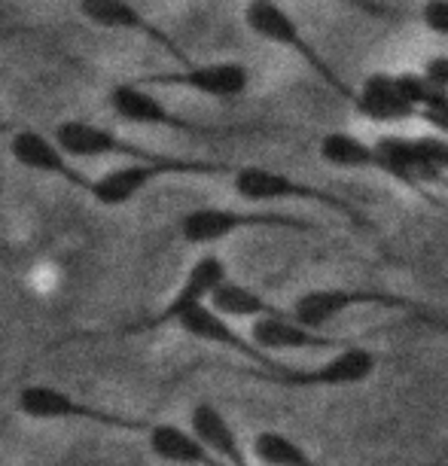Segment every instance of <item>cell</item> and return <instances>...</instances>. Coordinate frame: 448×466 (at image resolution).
Masks as SVG:
<instances>
[{
	"mask_svg": "<svg viewBox=\"0 0 448 466\" xmlns=\"http://www.w3.org/2000/svg\"><path fill=\"white\" fill-rule=\"evenodd\" d=\"M229 278L226 275V266L219 257H201L192 262V268L187 271V278L180 280V287L174 289V296L165 302L159 311L149 314V318H140L135 323H126L119 329H107V332H80V336H70L65 341H101V339H128V336H140V332H153L162 327H178L183 314H189L196 305L210 302L214 289Z\"/></svg>",
	"mask_w": 448,
	"mask_h": 466,
	"instance_id": "obj_5",
	"label": "cell"
},
{
	"mask_svg": "<svg viewBox=\"0 0 448 466\" xmlns=\"http://www.w3.org/2000/svg\"><path fill=\"white\" fill-rule=\"evenodd\" d=\"M208 305L229 320H250V323L260 318H269V314H280V308L271 305L266 296L250 289L248 284H239V280H232V278H226L223 284L214 289Z\"/></svg>",
	"mask_w": 448,
	"mask_h": 466,
	"instance_id": "obj_19",
	"label": "cell"
},
{
	"mask_svg": "<svg viewBox=\"0 0 448 466\" xmlns=\"http://www.w3.org/2000/svg\"><path fill=\"white\" fill-rule=\"evenodd\" d=\"M178 327L187 332L189 339L205 341V345L226 348V350H232V354L250 360V363L257 366V369H266V372L278 369L275 357L266 354V350H262L250 336H241V332L229 323V318H223L219 311H214V308H210L208 302L205 305H196L189 314H183Z\"/></svg>",
	"mask_w": 448,
	"mask_h": 466,
	"instance_id": "obj_14",
	"label": "cell"
},
{
	"mask_svg": "<svg viewBox=\"0 0 448 466\" xmlns=\"http://www.w3.org/2000/svg\"><path fill=\"white\" fill-rule=\"evenodd\" d=\"M250 339L257 341L266 354H280V350H341L351 345L348 339L330 336V332L314 329L309 323L296 320L290 311L253 320Z\"/></svg>",
	"mask_w": 448,
	"mask_h": 466,
	"instance_id": "obj_15",
	"label": "cell"
},
{
	"mask_svg": "<svg viewBox=\"0 0 448 466\" xmlns=\"http://www.w3.org/2000/svg\"><path fill=\"white\" fill-rule=\"evenodd\" d=\"M248 4H287V0H248ZM345 4L357 6V10L372 13V15H384V13L379 10V4H372V0H345Z\"/></svg>",
	"mask_w": 448,
	"mask_h": 466,
	"instance_id": "obj_24",
	"label": "cell"
},
{
	"mask_svg": "<svg viewBox=\"0 0 448 466\" xmlns=\"http://www.w3.org/2000/svg\"><path fill=\"white\" fill-rule=\"evenodd\" d=\"M379 149V171L388 177L406 183V187H418V183H433L439 174L421 149L418 137H382L375 140Z\"/></svg>",
	"mask_w": 448,
	"mask_h": 466,
	"instance_id": "obj_18",
	"label": "cell"
},
{
	"mask_svg": "<svg viewBox=\"0 0 448 466\" xmlns=\"http://www.w3.org/2000/svg\"><path fill=\"white\" fill-rule=\"evenodd\" d=\"M360 116L375 122V126H400V122L415 119L421 107L409 98L406 86H402L400 74H388V70H375L369 74L360 89L354 92V104H351Z\"/></svg>",
	"mask_w": 448,
	"mask_h": 466,
	"instance_id": "obj_13",
	"label": "cell"
},
{
	"mask_svg": "<svg viewBox=\"0 0 448 466\" xmlns=\"http://www.w3.org/2000/svg\"><path fill=\"white\" fill-rule=\"evenodd\" d=\"M239 232H309L314 235L318 226L311 219L280 214V210H241V208H196L180 219V238L192 248H210L217 241H226Z\"/></svg>",
	"mask_w": 448,
	"mask_h": 466,
	"instance_id": "obj_2",
	"label": "cell"
},
{
	"mask_svg": "<svg viewBox=\"0 0 448 466\" xmlns=\"http://www.w3.org/2000/svg\"><path fill=\"white\" fill-rule=\"evenodd\" d=\"M363 305H372V308H391V311H409V314H418L430 323H436V318H430L424 311V305L412 302L406 296H397V293H384V289H357V287H323V289H309L302 293L290 308L296 320L309 323L314 329H327L332 320H339L341 314L351 311V308H363Z\"/></svg>",
	"mask_w": 448,
	"mask_h": 466,
	"instance_id": "obj_7",
	"label": "cell"
},
{
	"mask_svg": "<svg viewBox=\"0 0 448 466\" xmlns=\"http://www.w3.org/2000/svg\"><path fill=\"white\" fill-rule=\"evenodd\" d=\"M15 409H19V415H25L28 420H40V424L67 420V424H92L104 430H117V433H144V436L149 430L144 418H131L126 411L101 409L95 402H86L52 384H25L15 393Z\"/></svg>",
	"mask_w": 448,
	"mask_h": 466,
	"instance_id": "obj_3",
	"label": "cell"
},
{
	"mask_svg": "<svg viewBox=\"0 0 448 466\" xmlns=\"http://www.w3.org/2000/svg\"><path fill=\"white\" fill-rule=\"evenodd\" d=\"M235 168L226 162L210 159H183V156H156V159L144 162H122L113 171L101 174L92 183L89 198L101 208H126L131 205L140 192L153 187L162 177H217V174H232Z\"/></svg>",
	"mask_w": 448,
	"mask_h": 466,
	"instance_id": "obj_1",
	"label": "cell"
},
{
	"mask_svg": "<svg viewBox=\"0 0 448 466\" xmlns=\"http://www.w3.org/2000/svg\"><path fill=\"white\" fill-rule=\"evenodd\" d=\"M80 13H83L86 22L98 25V28H104V31L137 34V37L149 40L156 49H162L165 56H171L174 61H178L180 67L192 65L187 49L178 46L168 31H162L156 22H149L147 13L131 4V0H80Z\"/></svg>",
	"mask_w": 448,
	"mask_h": 466,
	"instance_id": "obj_11",
	"label": "cell"
},
{
	"mask_svg": "<svg viewBox=\"0 0 448 466\" xmlns=\"http://www.w3.org/2000/svg\"><path fill=\"white\" fill-rule=\"evenodd\" d=\"M189 427L196 430L199 439L214 451L219 461H226L229 466H253V454L244 448L239 430L232 427V420L219 411L214 402H199L189 411Z\"/></svg>",
	"mask_w": 448,
	"mask_h": 466,
	"instance_id": "obj_17",
	"label": "cell"
},
{
	"mask_svg": "<svg viewBox=\"0 0 448 466\" xmlns=\"http://www.w3.org/2000/svg\"><path fill=\"white\" fill-rule=\"evenodd\" d=\"M4 131H6V126H4V122H0V135H4Z\"/></svg>",
	"mask_w": 448,
	"mask_h": 466,
	"instance_id": "obj_25",
	"label": "cell"
},
{
	"mask_svg": "<svg viewBox=\"0 0 448 466\" xmlns=\"http://www.w3.org/2000/svg\"><path fill=\"white\" fill-rule=\"evenodd\" d=\"M321 159L339 171H379V149L348 131H330L321 140Z\"/></svg>",
	"mask_w": 448,
	"mask_h": 466,
	"instance_id": "obj_20",
	"label": "cell"
},
{
	"mask_svg": "<svg viewBox=\"0 0 448 466\" xmlns=\"http://www.w3.org/2000/svg\"><path fill=\"white\" fill-rule=\"evenodd\" d=\"M250 454L262 466H323V461H318L309 448H302L296 439L278 433V430H262L253 436Z\"/></svg>",
	"mask_w": 448,
	"mask_h": 466,
	"instance_id": "obj_21",
	"label": "cell"
},
{
	"mask_svg": "<svg viewBox=\"0 0 448 466\" xmlns=\"http://www.w3.org/2000/svg\"><path fill=\"white\" fill-rule=\"evenodd\" d=\"M10 156L15 165L28 168L34 174H43V177H56L65 180L67 187L80 189L89 196L92 192V177L74 165V156H67V149L58 144L56 137H46L34 128H15L10 135Z\"/></svg>",
	"mask_w": 448,
	"mask_h": 466,
	"instance_id": "obj_10",
	"label": "cell"
},
{
	"mask_svg": "<svg viewBox=\"0 0 448 466\" xmlns=\"http://www.w3.org/2000/svg\"><path fill=\"white\" fill-rule=\"evenodd\" d=\"M235 196L250 201V205H275V201H305V205H321L336 210L348 223L360 228H369V217H363L351 201L332 196V192L314 187L309 180H296L284 171H271L262 165H244V168L232 171Z\"/></svg>",
	"mask_w": 448,
	"mask_h": 466,
	"instance_id": "obj_4",
	"label": "cell"
},
{
	"mask_svg": "<svg viewBox=\"0 0 448 466\" xmlns=\"http://www.w3.org/2000/svg\"><path fill=\"white\" fill-rule=\"evenodd\" d=\"M110 110L119 119H126L128 126H144V128H168V131H187V135H210L205 126L180 116L178 110H171L168 104L156 98L153 92H147L140 83H117L107 95Z\"/></svg>",
	"mask_w": 448,
	"mask_h": 466,
	"instance_id": "obj_12",
	"label": "cell"
},
{
	"mask_svg": "<svg viewBox=\"0 0 448 466\" xmlns=\"http://www.w3.org/2000/svg\"><path fill=\"white\" fill-rule=\"evenodd\" d=\"M52 137L58 140L61 147L67 149V156L74 159H126V162H144V159H156V149H147L135 144V140L117 135L107 126H98V122L89 119H65L58 122Z\"/></svg>",
	"mask_w": 448,
	"mask_h": 466,
	"instance_id": "obj_9",
	"label": "cell"
},
{
	"mask_svg": "<svg viewBox=\"0 0 448 466\" xmlns=\"http://www.w3.org/2000/svg\"><path fill=\"white\" fill-rule=\"evenodd\" d=\"M421 22H424L427 31L448 37V0H427L421 6Z\"/></svg>",
	"mask_w": 448,
	"mask_h": 466,
	"instance_id": "obj_22",
	"label": "cell"
},
{
	"mask_svg": "<svg viewBox=\"0 0 448 466\" xmlns=\"http://www.w3.org/2000/svg\"><path fill=\"white\" fill-rule=\"evenodd\" d=\"M424 74H427V80L439 86L443 92H448V56H436V58H430L427 61V67H424Z\"/></svg>",
	"mask_w": 448,
	"mask_h": 466,
	"instance_id": "obj_23",
	"label": "cell"
},
{
	"mask_svg": "<svg viewBox=\"0 0 448 466\" xmlns=\"http://www.w3.org/2000/svg\"><path fill=\"white\" fill-rule=\"evenodd\" d=\"M244 25H248L260 40L299 56V61H305V65L321 76L323 86H330L341 101L354 104V92L341 83V76L327 65V58L311 46L309 37H305V31L299 28V22L284 10V4H248L244 6Z\"/></svg>",
	"mask_w": 448,
	"mask_h": 466,
	"instance_id": "obj_6",
	"label": "cell"
},
{
	"mask_svg": "<svg viewBox=\"0 0 448 466\" xmlns=\"http://www.w3.org/2000/svg\"><path fill=\"white\" fill-rule=\"evenodd\" d=\"M140 86H178L196 95L217 101L241 98L250 89V70L241 61H210V65H187L180 70H165V74H149Z\"/></svg>",
	"mask_w": 448,
	"mask_h": 466,
	"instance_id": "obj_8",
	"label": "cell"
},
{
	"mask_svg": "<svg viewBox=\"0 0 448 466\" xmlns=\"http://www.w3.org/2000/svg\"><path fill=\"white\" fill-rule=\"evenodd\" d=\"M147 448L156 461L171 466H229L201 442L196 430L180 424H149Z\"/></svg>",
	"mask_w": 448,
	"mask_h": 466,
	"instance_id": "obj_16",
	"label": "cell"
}]
</instances>
